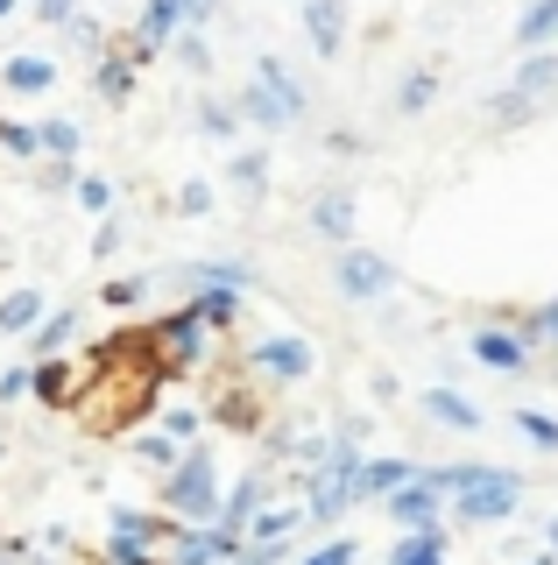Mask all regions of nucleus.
<instances>
[{
	"instance_id": "49",
	"label": "nucleus",
	"mask_w": 558,
	"mask_h": 565,
	"mask_svg": "<svg viewBox=\"0 0 558 565\" xmlns=\"http://www.w3.org/2000/svg\"><path fill=\"white\" fill-rule=\"evenodd\" d=\"M219 14V0H184V29H205Z\"/></svg>"
},
{
	"instance_id": "14",
	"label": "nucleus",
	"mask_w": 558,
	"mask_h": 565,
	"mask_svg": "<svg viewBox=\"0 0 558 565\" xmlns=\"http://www.w3.org/2000/svg\"><path fill=\"white\" fill-rule=\"evenodd\" d=\"M261 509H269V473L255 467V473H240V481L226 488V509H219V523H213V530H226V537L248 544V530H255Z\"/></svg>"
},
{
	"instance_id": "4",
	"label": "nucleus",
	"mask_w": 558,
	"mask_h": 565,
	"mask_svg": "<svg viewBox=\"0 0 558 565\" xmlns=\"http://www.w3.org/2000/svg\"><path fill=\"white\" fill-rule=\"evenodd\" d=\"M396 262L389 255H375V247H340L333 255V290L346 297V305H382V297H396Z\"/></svg>"
},
{
	"instance_id": "38",
	"label": "nucleus",
	"mask_w": 558,
	"mask_h": 565,
	"mask_svg": "<svg viewBox=\"0 0 558 565\" xmlns=\"http://www.w3.org/2000/svg\"><path fill=\"white\" fill-rule=\"evenodd\" d=\"M198 135L234 141V135H240V106H226V99H198Z\"/></svg>"
},
{
	"instance_id": "46",
	"label": "nucleus",
	"mask_w": 558,
	"mask_h": 565,
	"mask_svg": "<svg viewBox=\"0 0 558 565\" xmlns=\"http://www.w3.org/2000/svg\"><path fill=\"white\" fill-rule=\"evenodd\" d=\"M29 14H36L43 29H72L78 22V0H29Z\"/></svg>"
},
{
	"instance_id": "9",
	"label": "nucleus",
	"mask_w": 558,
	"mask_h": 565,
	"mask_svg": "<svg viewBox=\"0 0 558 565\" xmlns=\"http://www.w3.org/2000/svg\"><path fill=\"white\" fill-rule=\"evenodd\" d=\"M382 516H389L396 530H446L452 523V502L431 481H410V488H396L389 502H382Z\"/></svg>"
},
{
	"instance_id": "44",
	"label": "nucleus",
	"mask_w": 558,
	"mask_h": 565,
	"mask_svg": "<svg viewBox=\"0 0 558 565\" xmlns=\"http://www.w3.org/2000/svg\"><path fill=\"white\" fill-rule=\"evenodd\" d=\"M298 565H361V544L354 537H325L319 552H304Z\"/></svg>"
},
{
	"instance_id": "40",
	"label": "nucleus",
	"mask_w": 558,
	"mask_h": 565,
	"mask_svg": "<svg viewBox=\"0 0 558 565\" xmlns=\"http://www.w3.org/2000/svg\"><path fill=\"white\" fill-rule=\"evenodd\" d=\"M149 297V276H114V282H99V305L107 311H135Z\"/></svg>"
},
{
	"instance_id": "5",
	"label": "nucleus",
	"mask_w": 558,
	"mask_h": 565,
	"mask_svg": "<svg viewBox=\"0 0 558 565\" xmlns=\"http://www.w3.org/2000/svg\"><path fill=\"white\" fill-rule=\"evenodd\" d=\"M149 340H155V347H163V361H170V367H178V375H191V367H198V361H205V347H213V326H205V311H198V305H191V297H184V305H178V311H170V318H163V326H155V332H149Z\"/></svg>"
},
{
	"instance_id": "54",
	"label": "nucleus",
	"mask_w": 558,
	"mask_h": 565,
	"mask_svg": "<svg viewBox=\"0 0 558 565\" xmlns=\"http://www.w3.org/2000/svg\"><path fill=\"white\" fill-rule=\"evenodd\" d=\"M14 8H22V0H0V22H8V14H14Z\"/></svg>"
},
{
	"instance_id": "55",
	"label": "nucleus",
	"mask_w": 558,
	"mask_h": 565,
	"mask_svg": "<svg viewBox=\"0 0 558 565\" xmlns=\"http://www.w3.org/2000/svg\"><path fill=\"white\" fill-rule=\"evenodd\" d=\"M0 459H8V452H0Z\"/></svg>"
},
{
	"instance_id": "24",
	"label": "nucleus",
	"mask_w": 558,
	"mask_h": 565,
	"mask_svg": "<svg viewBox=\"0 0 558 565\" xmlns=\"http://www.w3.org/2000/svg\"><path fill=\"white\" fill-rule=\"evenodd\" d=\"M304 523H311V509H290V502H269L255 516V530H248V544H298L304 537Z\"/></svg>"
},
{
	"instance_id": "3",
	"label": "nucleus",
	"mask_w": 558,
	"mask_h": 565,
	"mask_svg": "<svg viewBox=\"0 0 558 565\" xmlns=\"http://www.w3.org/2000/svg\"><path fill=\"white\" fill-rule=\"evenodd\" d=\"M516 509H523V473H509V467H487L474 488H460V494H452V523H460V530L509 523Z\"/></svg>"
},
{
	"instance_id": "51",
	"label": "nucleus",
	"mask_w": 558,
	"mask_h": 565,
	"mask_svg": "<svg viewBox=\"0 0 558 565\" xmlns=\"http://www.w3.org/2000/svg\"><path fill=\"white\" fill-rule=\"evenodd\" d=\"M325 149H333V156H361V135H346V128H333V135H325Z\"/></svg>"
},
{
	"instance_id": "29",
	"label": "nucleus",
	"mask_w": 558,
	"mask_h": 565,
	"mask_svg": "<svg viewBox=\"0 0 558 565\" xmlns=\"http://www.w3.org/2000/svg\"><path fill=\"white\" fill-rule=\"evenodd\" d=\"M191 305L205 311V326H213V332H234L240 311H248V290H198Z\"/></svg>"
},
{
	"instance_id": "12",
	"label": "nucleus",
	"mask_w": 558,
	"mask_h": 565,
	"mask_svg": "<svg viewBox=\"0 0 558 565\" xmlns=\"http://www.w3.org/2000/svg\"><path fill=\"white\" fill-rule=\"evenodd\" d=\"M240 552H248L240 537H226V530H191V523L163 544V558H170V565H234Z\"/></svg>"
},
{
	"instance_id": "10",
	"label": "nucleus",
	"mask_w": 558,
	"mask_h": 565,
	"mask_svg": "<svg viewBox=\"0 0 558 565\" xmlns=\"http://www.w3.org/2000/svg\"><path fill=\"white\" fill-rule=\"evenodd\" d=\"M410 481H425V459H410V452H375L368 467H361V509H382L396 488H410Z\"/></svg>"
},
{
	"instance_id": "30",
	"label": "nucleus",
	"mask_w": 558,
	"mask_h": 565,
	"mask_svg": "<svg viewBox=\"0 0 558 565\" xmlns=\"http://www.w3.org/2000/svg\"><path fill=\"white\" fill-rule=\"evenodd\" d=\"M431 99H439V71H431V64H417L410 78L396 85V114H404V120H417V114H425Z\"/></svg>"
},
{
	"instance_id": "56",
	"label": "nucleus",
	"mask_w": 558,
	"mask_h": 565,
	"mask_svg": "<svg viewBox=\"0 0 558 565\" xmlns=\"http://www.w3.org/2000/svg\"><path fill=\"white\" fill-rule=\"evenodd\" d=\"M0 558H8V552H0Z\"/></svg>"
},
{
	"instance_id": "17",
	"label": "nucleus",
	"mask_w": 558,
	"mask_h": 565,
	"mask_svg": "<svg viewBox=\"0 0 558 565\" xmlns=\"http://www.w3.org/2000/svg\"><path fill=\"white\" fill-rule=\"evenodd\" d=\"M417 411H425L431 424H446V431H481V403H474V396H460L452 382L425 388V396H417Z\"/></svg>"
},
{
	"instance_id": "18",
	"label": "nucleus",
	"mask_w": 558,
	"mask_h": 565,
	"mask_svg": "<svg viewBox=\"0 0 558 565\" xmlns=\"http://www.w3.org/2000/svg\"><path fill=\"white\" fill-rule=\"evenodd\" d=\"M57 78H64L57 57H0V85H8L14 99H43Z\"/></svg>"
},
{
	"instance_id": "11",
	"label": "nucleus",
	"mask_w": 558,
	"mask_h": 565,
	"mask_svg": "<svg viewBox=\"0 0 558 565\" xmlns=\"http://www.w3.org/2000/svg\"><path fill=\"white\" fill-rule=\"evenodd\" d=\"M234 106H240V120H248V128H261V135H290V128H298V106H290L283 93H276V85H261V78H248V85H240V93H234Z\"/></svg>"
},
{
	"instance_id": "25",
	"label": "nucleus",
	"mask_w": 558,
	"mask_h": 565,
	"mask_svg": "<svg viewBox=\"0 0 558 565\" xmlns=\"http://www.w3.org/2000/svg\"><path fill=\"white\" fill-rule=\"evenodd\" d=\"M545 43H558V0H530V8L516 14V50L537 57Z\"/></svg>"
},
{
	"instance_id": "28",
	"label": "nucleus",
	"mask_w": 558,
	"mask_h": 565,
	"mask_svg": "<svg viewBox=\"0 0 558 565\" xmlns=\"http://www.w3.org/2000/svg\"><path fill=\"white\" fill-rule=\"evenodd\" d=\"M269 156H261V149H234V163H226V177H234V191H240V199H269Z\"/></svg>"
},
{
	"instance_id": "36",
	"label": "nucleus",
	"mask_w": 558,
	"mask_h": 565,
	"mask_svg": "<svg viewBox=\"0 0 558 565\" xmlns=\"http://www.w3.org/2000/svg\"><path fill=\"white\" fill-rule=\"evenodd\" d=\"M155 431H170L178 446H198V431H205V411H198V403H170V411L155 417Z\"/></svg>"
},
{
	"instance_id": "34",
	"label": "nucleus",
	"mask_w": 558,
	"mask_h": 565,
	"mask_svg": "<svg viewBox=\"0 0 558 565\" xmlns=\"http://www.w3.org/2000/svg\"><path fill=\"white\" fill-rule=\"evenodd\" d=\"M481 473H487L481 459H446V467H425V481H431V488H439L446 502H452V494H460V488H474Z\"/></svg>"
},
{
	"instance_id": "21",
	"label": "nucleus",
	"mask_w": 558,
	"mask_h": 565,
	"mask_svg": "<svg viewBox=\"0 0 558 565\" xmlns=\"http://www.w3.org/2000/svg\"><path fill=\"white\" fill-rule=\"evenodd\" d=\"M135 78H142V64H135V57H120V50H107V57L93 64V93L107 99L114 114H120V106L135 99Z\"/></svg>"
},
{
	"instance_id": "33",
	"label": "nucleus",
	"mask_w": 558,
	"mask_h": 565,
	"mask_svg": "<svg viewBox=\"0 0 558 565\" xmlns=\"http://www.w3.org/2000/svg\"><path fill=\"white\" fill-rule=\"evenodd\" d=\"M516 326H523V340H530V347H558V290H551V297H537V305L523 311Z\"/></svg>"
},
{
	"instance_id": "13",
	"label": "nucleus",
	"mask_w": 558,
	"mask_h": 565,
	"mask_svg": "<svg viewBox=\"0 0 558 565\" xmlns=\"http://www.w3.org/2000/svg\"><path fill=\"white\" fill-rule=\"evenodd\" d=\"M184 35V0H142V22H135V64L163 57Z\"/></svg>"
},
{
	"instance_id": "1",
	"label": "nucleus",
	"mask_w": 558,
	"mask_h": 565,
	"mask_svg": "<svg viewBox=\"0 0 558 565\" xmlns=\"http://www.w3.org/2000/svg\"><path fill=\"white\" fill-rule=\"evenodd\" d=\"M163 509L191 530H213L226 509V481H219V452L213 446H191L178 459V473H163Z\"/></svg>"
},
{
	"instance_id": "37",
	"label": "nucleus",
	"mask_w": 558,
	"mask_h": 565,
	"mask_svg": "<svg viewBox=\"0 0 558 565\" xmlns=\"http://www.w3.org/2000/svg\"><path fill=\"white\" fill-rule=\"evenodd\" d=\"M0 149H8V156H29V163H43V128H36V120H0Z\"/></svg>"
},
{
	"instance_id": "47",
	"label": "nucleus",
	"mask_w": 558,
	"mask_h": 565,
	"mask_svg": "<svg viewBox=\"0 0 558 565\" xmlns=\"http://www.w3.org/2000/svg\"><path fill=\"white\" fill-rule=\"evenodd\" d=\"M22 396H36V367H8L0 375V403H22Z\"/></svg>"
},
{
	"instance_id": "31",
	"label": "nucleus",
	"mask_w": 558,
	"mask_h": 565,
	"mask_svg": "<svg viewBox=\"0 0 558 565\" xmlns=\"http://www.w3.org/2000/svg\"><path fill=\"white\" fill-rule=\"evenodd\" d=\"M128 452L142 459V467H155V473H178V459H184L191 446H178V438H170V431H142V438H135Z\"/></svg>"
},
{
	"instance_id": "32",
	"label": "nucleus",
	"mask_w": 558,
	"mask_h": 565,
	"mask_svg": "<svg viewBox=\"0 0 558 565\" xmlns=\"http://www.w3.org/2000/svg\"><path fill=\"white\" fill-rule=\"evenodd\" d=\"M255 78H261V85H276V93L298 106V114H311V93H304L298 78H290V64H283V57H269V50H261V57H255Z\"/></svg>"
},
{
	"instance_id": "6",
	"label": "nucleus",
	"mask_w": 558,
	"mask_h": 565,
	"mask_svg": "<svg viewBox=\"0 0 558 565\" xmlns=\"http://www.w3.org/2000/svg\"><path fill=\"white\" fill-rule=\"evenodd\" d=\"M248 367H255L261 382H283L290 388V382H304L311 367H319V353H311L304 332H269V340L248 347Z\"/></svg>"
},
{
	"instance_id": "35",
	"label": "nucleus",
	"mask_w": 558,
	"mask_h": 565,
	"mask_svg": "<svg viewBox=\"0 0 558 565\" xmlns=\"http://www.w3.org/2000/svg\"><path fill=\"white\" fill-rule=\"evenodd\" d=\"M36 403L43 411H64V403H72V367L64 361H36Z\"/></svg>"
},
{
	"instance_id": "42",
	"label": "nucleus",
	"mask_w": 558,
	"mask_h": 565,
	"mask_svg": "<svg viewBox=\"0 0 558 565\" xmlns=\"http://www.w3.org/2000/svg\"><path fill=\"white\" fill-rule=\"evenodd\" d=\"M516 431L530 438L537 452H558V417H545V411H516Z\"/></svg>"
},
{
	"instance_id": "52",
	"label": "nucleus",
	"mask_w": 558,
	"mask_h": 565,
	"mask_svg": "<svg viewBox=\"0 0 558 565\" xmlns=\"http://www.w3.org/2000/svg\"><path fill=\"white\" fill-rule=\"evenodd\" d=\"M545 552H551V558H558V516H551V523H545Z\"/></svg>"
},
{
	"instance_id": "15",
	"label": "nucleus",
	"mask_w": 558,
	"mask_h": 565,
	"mask_svg": "<svg viewBox=\"0 0 558 565\" xmlns=\"http://www.w3.org/2000/svg\"><path fill=\"white\" fill-rule=\"evenodd\" d=\"M178 516H149V509H107V544H142V552H155V544H170L178 537Z\"/></svg>"
},
{
	"instance_id": "39",
	"label": "nucleus",
	"mask_w": 558,
	"mask_h": 565,
	"mask_svg": "<svg viewBox=\"0 0 558 565\" xmlns=\"http://www.w3.org/2000/svg\"><path fill=\"white\" fill-rule=\"evenodd\" d=\"M170 57H178V64L191 71V78H213V43H205L198 29H184L178 43H170Z\"/></svg>"
},
{
	"instance_id": "19",
	"label": "nucleus",
	"mask_w": 558,
	"mask_h": 565,
	"mask_svg": "<svg viewBox=\"0 0 558 565\" xmlns=\"http://www.w3.org/2000/svg\"><path fill=\"white\" fill-rule=\"evenodd\" d=\"M178 282L191 297H198V290H248L255 269H248V262H178Z\"/></svg>"
},
{
	"instance_id": "45",
	"label": "nucleus",
	"mask_w": 558,
	"mask_h": 565,
	"mask_svg": "<svg viewBox=\"0 0 558 565\" xmlns=\"http://www.w3.org/2000/svg\"><path fill=\"white\" fill-rule=\"evenodd\" d=\"M120 241H128V220H120V212H107V220H99V234H93V262H114Z\"/></svg>"
},
{
	"instance_id": "8",
	"label": "nucleus",
	"mask_w": 558,
	"mask_h": 565,
	"mask_svg": "<svg viewBox=\"0 0 558 565\" xmlns=\"http://www.w3.org/2000/svg\"><path fill=\"white\" fill-rule=\"evenodd\" d=\"M304 220H311V234H319L325 247H333V255H340V247H354V220H361V199H354V184H325L319 199H311V212H304Z\"/></svg>"
},
{
	"instance_id": "53",
	"label": "nucleus",
	"mask_w": 558,
	"mask_h": 565,
	"mask_svg": "<svg viewBox=\"0 0 558 565\" xmlns=\"http://www.w3.org/2000/svg\"><path fill=\"white\" fill-rule=\"evenodd\" d=\"M523 565H558V558H551V552H537V558H523Z\"/></svg>"
},
{
	"instance_id": "7",
	"label": "nucleus",
	"mask_w": 558,
	"mask_h": 565,
	"mask_svg": "<svg viewBox=\"0 0 558 565\" xmlns=\"http://www.w3.org/2000/svg\"><path fill=\"white\" fill-rule=\"evenodd\" d=\"M466 353H474L487 375H530V361H537V347L523 340V326H481V332H466Z\"/></svg>"
},
{
	"instance_id": "20",
	"label": "nucleus",
	"mask_w": 558,
	"mask_h": 565,
	"mask_svg": "<svg viewBox=\"0 0 558 565\" xmlns=\"http://www.w3.org/2000/svg\"><path fill=\"white\" fill-rule=\"evenodd\" d=\"M72 340H78V305H64V311H50L43 326L29 332V367H36V361H64Z\"/></svg>"
},
{
	"instance_id": "27",
	"label": "nucleus",
	"mask_w": 558,
	"mask_h": 565,
	"mask_svg": "<svg viewBox=\"0 0 558 565\" xmlns=\"http://www.w3.org/2000/svg\"><path fill=\"white\" fill-rule=\"evenodd\" d=\"M43 318H50L43 290H8V297H0V332H8V340H14V332H36Z\"/></svg>"
},
{
	"instance_id": "50",
	"label": "nucleus",
	"mask_w": 558,
	"mask_h": 565,
	"mask_svg": "<svg viewBox=\"0 0 558 565\" xmlns=\"http://www.w3.org/2000/svg\"><path fill=\"white\" fill-rule=\"evenodd\" d=\"M64 35H72V43H78V50H99V22H85V14H78V22H72V29H64Z\"/></svg>"
},
{
	"instance_id": "26",
	"label": "nucleus",
	"mask_w": 558,
	"mask_h": 565,
	"mask_svg": "<svg viewBox=\"0 0 558 565\" xmlns=\"http://www.w3.org/2000/svg\"><path fill=\"white\" fill-rule=\"evenodd\" d=\"M36 128H43V163H78V149H85V128H78V120L43 114Z\"/></svg>"
},
{
	"instance_id": "23",
	"label": "nucleus",
	"mask_w": 558,
	"mask_h": 565,
	"mask_svg": "<svg viewBox=\"0 0 558 565\" xmlns=\"http://www.w3.org/2000/svg\"><path fill=\"white\" fill-rule=\"evenodd\" d=\"M509 93H523L530 106H551L558 99V50H551V57H545V50H537V57H523L516 78H509Z\"/></svg>"
},
{
	"instance_id": "16",
	"label": "nucleus",
	"mask_w": 558,
	"mask_h": 565,
	"mask_svg": "<svg viewBox=\"0 0 558 565\" xmlns=\"http://www.w3.org/2000/svg\"><path fill=\"white\" fill-rule=\"evenodd\" d=\"M304 35L325 64L346 57V0H304Z\"/></svg>"
},
{
	"instance_id": "41",
	"label": "nucleus",
	"mask_w": 558,
	"mask_h": 565,
	"mask_svg": "<svg viewBox=\"0 0 558 565\" xmlns=\"http://www.w3.org/2000/svg\"><path fill=\"white\" fill-rule=\"evenodd\" d=\"M213 205H219V191L205 184V177H184V184H178V212H184V220H213Z\"/></svg>"
},
{
	"instance_id": "22",
	"label": "nucleus",
	"mask_w": 558,
	"mask_h": 565,
	"mask_svg": "<svg viewBox=\"0 0 558 565\" xmlns=\"http://www.w3.org/2000/svg\"><path fill=\"white\" fill-rule=\"evenodd\" d=\"M446 544H452V523L446 530H396L389 565H446Z\"/></svg>"
},
{
	"instance_id": "43",
	"label": "nucleus",
	"mask_w": 558,
	"mask_h": 565,
	"mask_svg": "<svg viewBox=\"0 0 558 565\" xmlns=\"http://www.w3.org/2000/svg\"><path fill=\"white\" fill-rule=\"evenodd\" d=\"M78 205L93 212V220H107L114 212V177H99V170H85V184H78Z\"/></svg>"
},
{
	"instance_id": "2",
	"label": "nucleus",
	"mask_w": 558,
	"mask_h": 565,
	"mask_svg": "<svg viewBox=\"0 0 558 565\" xmlns=\"http://www.w3.org/2000/svg\"><path fill=\"white\" fill-rule=\"evenodd\" d=\"M368 446L361 438H333V452L319 459V467L304 473V509L311 523H340L346 509H361V467H368Z\"/></svg>"
},
{
	"instance_id": "48",
	"label": "nucleus",
	"mask_w": 558,
	"mask_h": 565,
	"mask_svg": "<svg viewBox=\"0 0 558 565\" xmlns=\"http://www.w3.org/2000/svg\"><path fill=\"white\" fill-rule=\"evenodd\" d=\"M78 184H85L78 163H43V191H72V199H78Z\"/></svg>"
}]
</instances>
